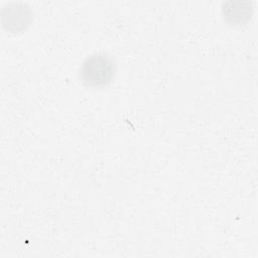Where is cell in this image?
<instances>
[{
	"instance_id": "obj_1",
	"label": "cell",
	"mask_w": 258,
	"mask_h": 258,
	"mask_svg": "<svg viewBox=\"0 0 258 258\" xmlns=\"http://www.w3.org/2000/svg\"><path fill=\"white\" fill-rule=\"evenodd\" d=\"M117 71L116 62L107 53H95L88 56L81 66L80 79L90 88H104L111 84Z\"/></svg>"
},
{
	"instance_id": "obj_2",
	"label": "cell",
	"mask_w": 258,
	"mask_h": 258,
	"mask_svg": "<svg viewBox=\"0 0 258 258\" xmlns=\"http://www.w3.org/2000/svg\"><path fill=\"white\" fill-rule=\"evenodd\" d=\"M32 21V11L26 4L9 3L2 11L3 26L11 32L25 30Z\"/></svg>"
},
{
	"instance_id": "obj_3",
	"label": "cell",
	"mask_w": 258,
	"mask_h": 258,
	"mask_svg": "<svg viewBox=\"0 0 258 258\" xmlns=\"http://www.w3.org/2000/svg\"><path fill=\"white\" fill-rule=\"evenodd\" d=\"M251 11L252 8L249 3L233 1L225 3V7L223 8L225 19L231 23L237 24H243L248 21L251 17Z\"/></svg>"
}]
</instances>
